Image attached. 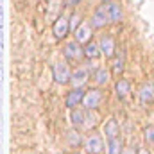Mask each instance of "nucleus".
<instances>
[{
    "instance_id": "8",
    "label": "nucleus",
    "mask_w": 154,
    "mask_h": 154,
    "mask_svg": "<svg viewBox=\"0 0 154 154\" xmlns=\"http://www.w3.org/2000/svg\"><path fill=\"white\" fill-rule=\"evenodd\" d=\"M81 43H77V41H70V43H66V47H65V56L68 57V59H72V61H79L82 56H84V52H82V48L79 47Z\"/></svg>"
},
{
    "instance_id": "12",
    "label": "nucleus",
    "mask_w": 154,
    "mask_h": 154,
    "mask_svg": "<svg viewBox=\"0 0 154 154\" xmlns=\"http://www.w3.org/2000/svg\"><path fill=\"white\" fill-rule=\"evenodd\" d=\"M104 134H106V138L108 140H111V138H116L118 134H120V127H118V124H116V120H108L106 122V125H104Z\"/></svg>"
},
{
    "instance_id": "11",
    "label": "nucleus",
    "mask_w": 154,
    "mask_h": 154,
    "mask_svg": "<svg viewBox=\"0 0 154 154\" xmlns=\"http://www.w3.org/2000/svg\"><path fill=\"white\" fill-rule=\"evenodd\" d=\"M88 81V70L86 68H79L70 75V82L74 84V88H82V84Z\"/></svg>"
},
{
    "instance_id": "20",
    "label": "nucleus",
    "mask_w": 154,
    "mask_h": 154,
    "mask_svg": "<svg viewBox=\"0 0 154 154\" xmlns=\"http://www.w3.org/2000/svg\"><path fill=\"white\" fill-rule=\"evenodd\" d=\"M145 140L149 142V145H154V127H147L145 129Z\"/></svg>"
},
{
    "instance_id": "24",
    "label": "nucleus",
    "mask_w": 154,
    "mask_h": 154,
    "mask_svg": "<svg viewBox=\"0 0 154 154\" xmlns=\"http://www.w3.org/2000/svg\"><path fill=\"white\" fill-rule=\"evenodd\" d=\"M4 81V70H2V66H0V82Z\"/></svg>"
},
{
    "instance_id": "18",
    "label": "nucleus",
    "mask_w": 154,
    "mask_h": 154,
    "mask_svg": "<svg viewBox=\"0 0 154 154\" xmlns=\"http://www.w3.org/2000/svg\"><path fill=\"white\" fill-rule=\"evenodd\" d=\"M72 124L74 125H82L84 124V113L81 109H74L72 111Z\"/></svg>"
},
{
    "instance_id": "4",
    "label": "nucleus",
    "mask_w": 154,
    "mask_h": 154,
    "mask_svg": "<svg viewBox=\"0 0 154 154\" xmlns=\"http://www.w3.org/2000/svg\"><path fill=\"white\" fill-rule=\"evenodd\" d=\"M109 22H111V20H109V14H108V7H106V5H100V7L95 11L93 18H91V27L100 29V27L108 25Z\"/></svg>"
},
{
    "instance_id": "15",
    "label": "nucleus",
    "mask_w": 154,
    "mask_h": 154,
    "mask_svg": "<svg viewBox=\"0 0 154 154\" xmlns=\"http://www.w3.org/2000/svg\"><path fill=\"white\" fill-rule=\"evenodd\" d=\"M129 91H131V84L125 79H118V82H116V95H118V99H125L129 95Z\"/></svg>"
},
{
    "instance_id": "5",
    "label": "nucleus",
    "mask_w": 154,
    "mask_h": 154,
    "mask_svg": "<svg viewBox=\"0 0 154 154\" xmlns=\"http://www.w3.org/2000/svg\"><path fill=\"white\" fill-rule=\"evenodd\" d=\"M140 102L143 108H149L154 102V82H145L140 90Z\"/></svg>"
},
{
    "instance_id": "14",
    "label": "nucleus",
    "mask_w": 154,
    "mask_h": 154,
    "mask_svg": "<svg viewBox=\"0 0 154 154\" xmlns=\"http://www.w3.org/2000/svg\"><path fill=\"white\" fill-rule=\"evenodd\" d=\"M106 7H108V14H109V20H111V22H115V23H116V22H120V20H122V9H120V5H118V4L109 2Z\"/></svg>"
},
{
    "instance_id": "26",
    "label": "nucleus",
    "mask_w": 154,
    "mask_h": 154,
    "mask_svg": "<svg viewBox=\"0 0 154 154\" xmlns=\"http://www.w3.org/2000/svg\"><path fill=\"white\" fill-rule=\"evenodd\" d=\"M102 2H104V4H106V2H111V0H102Z\"/></svg>"
},
{
    "instance_id": "2",
    "label": "nucleus",
    "mask_w": 154,
    "mask_h": 154,
    "mask_svg": "<svg viewBox=\"0 0 154 154\" xmlns=\"http://www.w3.org/2000/svg\"><path fill=\"white\" fill-rule=\"evenodd\" d=\"M70 75H72V72H70V68H68L66 63L61 61V63L54 65V79H56V82L66 84V82H70Z\"/></svg>"
},
{
    "instance_id": "21",
    "label": "nucleus",
    "mask_w": 154,
    "mask_h": 154,
    "mask_svg": "<svg viewBox=\"0 0 154 154\" xmlns=\"http://www.w3.org/2000/svg\"><path fill=\"white\" fill-rule=\"evenodd\" d=\"M70 20H72V23H70V29H72V31H75L77 25L81 23V18H79V14H74V16H72Z\"/></svg>"
},
{
    "instance_id": "9",
    "label": "nucleus",
    "mask_w": 154,
    "mask_h": 154,
    "mask_svg": "<svg viewBox=\"0 0 154 154\" xmlns=\"http://www.w3.org/2000/svg\"><path fill=\"white\" fill-rule=\"evenodd\" d=\"M82 97H84V90L82 88H74L66 95V108H75L79 102H82Z\"/></svg>"
},
{
    "instance_id": "19",
    "label": "nucleus",
    "mask_w": 154,
    "mask_h": 154,
    "mask_svg": "<svg viewBox=\"0 0 154 154\" xmlns=\"http://www.w3.org/2000/svg\"><path fill=\"white\" fill-rule=\"evenodd\" d=\"M122 70H124V56H118L115 59V63H113V74L115 75H120Z\"/></svg>"
},
{
    "instance_id": "6",
    "label": "nucleus",
    "mask_w": 154,
    "mask_h": 154,
    "mask_svg": "<svg viewBox=\"0 0 154 154\" xmlns=\"http://www.w3.org/2000/svg\"><path fill=\"white\" fill-rule=\"evenodd\" d=\"M75 34V41L77 43H88L90 38H91V25L88 22H82L77 25V29L74 31Z\"/></svg>"
},
{
    "instance_id": "16",
    "label": "nucleus",
    "mask_w": 154,
    "mask_h": 154,
    "mask_svg": "<svg viewBox=\"0 0 154 154\" xmlns=\"http://www.w3.org/2000/svg\"><path fill=\"white\" fill-rule=\"evenodd\" d=\"M124 149H122V140L116 136V138H111L108 140V154H122Z\"/></svg>"
},
{
    "instance_id": "23",
    "label": "nucleus",
    "mask_w": 154,
    "mask_h": 154,
    "mask_svg": "<svg viewBox=\"0 0 154 154\" xmlns=\"http://www.w3.org/2000/svg\"><path fill=\"white\" fill-rule=\"evenodd\" d=\"M138 154H149V151H147V149H140V151H138Z\"/></svg>"
},
{
    "instance_id": "25",
    "label": "nucleus",
    "mask_w": 154,
    "mask_h": 154,
    "mask_svg": "<svg viewBox=\"0 0 154 154\" xmlns=\"http://www.w3.org/2000/svg\"><path fill=\"white\" fill-rule=\"evenodd\" d=\"M2 48H4V47H0V57H2Z\"/></svg>"
},
{
    "instance_id": "10",
    "label": "nucleus",
    "mask_w": 154,
    "mask_h": 154,
    "mask_svg": "<svg viewBox=\"0 0 154 154\" xmlns=\"http://www.w3.org/2000/svg\"><path fill=\"white\" fill-rule=\"evenodd\" d=\"M100 52L106 56V57H111L113 54H115V41L111 36H102L100 38Z\"/></svg>"
},
{
    "instance_id": "17",
    "label": "nucleus",
    "mask_w": 154,
    "mask_h": 154,
    "mask_svg": "<svg viewBox=\"0 0 154 154\" xmlns=\"http://www.w3.org/2000/svg\"><path fill=\"white\" fill-rule=\"evenodd\" d=\"M108 81H109V74H108L106 68H99V70L95 72V82H97V84H106Z\"/></svg>"
},
{
    "instance_id": "3",
    "label": "nucleus",
    "mask_w": 154,
    "mask_h": 154,
    "mask_svg": "<svg viewBox=\"0 0 154 154\" xmlns=\"http://www.w3.org/2000/svg\"><path fill=\"white\" fill-rule=\"evenodd\" d=\"M54 36L57 39H63L66 34H68V31H70V20L65 16V14H61L56 22H54Z\"/></svg>"
},
{
    "instance_id": "22",
    "label": "nucleus",
    "mask_w": 154,
    "mask_h": 154,
    "mask_svg": "<svg viewBox=\"0 0 154 154\" xmlns=\"http://www.w3.org/2000/svg\"><path fill=\"white\" fill-rule=\"evenodd\" d=\"M81 0H66V5L68 7H72V5H75V4H79Z\"/></svg>"
},
{
    "instance_id": "7",
    "label": "nucleus",
    "mask_w": 154,
    "mask_h": 154,
    "mask_svg": "<svg viewBox=\"0 0 154 154\" xmlns=\"http://www.w3.org/2000/svg\"><path fill=\"white\" fill-rule=\"evenodd\" d=\"M84 149H86L90 154H100V152H102V149H104V142H102V138H100V136L91 134V136L86 140Z\"/></svg>"
},
{
    "instance_id": "1",
    "label": "nucleus",
    "mask_w": 154,
    "mask_h": 154,
    "mask_svg": "<svg viewBox=\"0 0 154 154\" xmlns=\"http://www.w3.org/2000/svg\"><path fill=\"white\" fill-rule=\"evenodd\" d=\"M102 100V91L100 90H90V91H84V97H82V104L86 109H95Z\"/></svg>"
},
{
    "instance_id": "13",
    "label": "nucleus",
    "mask_w": 154,
    "mask_h": 154,
    "mask_svg": "<svg viewBox=\"0 0 154 154\" xmlns=\"http://www.w3.org/2000/svg\"><path fill=\"white\" fill-rule=\"evenodd\" d=\"M82 52H84V56H86L88 59H97V57L102 54V52H100V47H99V45H95L93 41H91V43L88 41V43H86V47L82 48Z\"/></svg>"
}]
</instances>
